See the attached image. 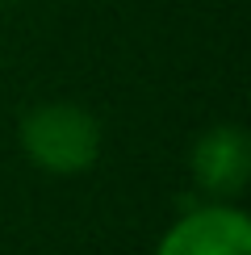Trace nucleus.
I'll return each mask as SVG.
<instances>
[{"mask_svg": "<svg viewBox=\"0 0 251 255\" xmlns=\"http://www.w3.org/2000/svg\"><path fill=\"white\" fill-rule=\"evenodd\" d=\"M17 142H21V155L38 172L55 180H71L97 167L105 130L97 113L84 109L80 101H38L17 122Z\"/></svg>", "mask_w": 251, "mask_h": 255, "instance_id": "f257e3e1", "label": "nucleus"}, {"mask_svg": "<svg viewBox=\"0 0 251 255\" xmlns=\"http://www.w3.org/2000/svg\"><path fill=\"white\" fill-rule=\"evenodd\" d=\"M151 255H251V218L239 201H201L172 218Z\"/></svg>", "mask_w": 251, "mask_h": 255, "instance_id": "f03ea898", "label": "nucleus"}, {"mask_svg": "<svg viewBox=\"0 0 251 255\" xmlns=\"http://www.w3.org/2000/svg\"><path fill=\"white\" fill-rule=\"evenodd\" d=\"M188 172L205 201H239L251 184V134L235 122H218L193 142Z\"/></svg>", "mask_w": 251, "mask_h": 255, "instance_id": "7ed1b4c3", "label": "nucleus"}]
</instances>
